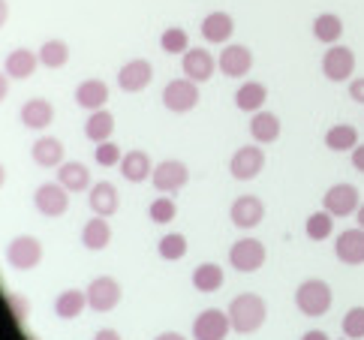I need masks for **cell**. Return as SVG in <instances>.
I'll list each match as a JSON object with an SVG mask.
<instances>
[{
    "label": "cell",
    "instance_id": "1",
    "mask_svg": "<svg viewBox=\"0 0 364 340\" xmlns=\"http://www.w3.org/2000/svg\"><path fill=\"white\" fill-rule=\"evenodd\" d=\"M229 322H232V331L238 334H253L265 325L268 319V304L262 295L256 292H241L229 302Z\"/></svg>",
    "mask_w": 364,
    "mask_h": 340
},
{
    "label": "cell",
    "instance_id": "2",
    "mask_svg": "<svg viewBox=\"0 0 364 340\" xmlns=\"http://www.w3.org/2000/svg\"><path fill=\"white\" fill-rule=\"evenodd\" d=\"M331 302H334V292L322 277L301 280L295 289V307L304 317H325L331 310Z\"/></svg>",
    "mask_w": 364,
    "mask_h": 340
},
{
    "label": "cell",
    "instance_id": "3",
    "mask_svg": "<svg viewBox=\"0 0 364 340\" xmlns=\"http://www.w3.org/2000/svg\"><path fill=\"white\" fill-rule=\"evenodd\" d=\"M199 100H202L199 85L193 82V78H187V75L172 78V82L163 87V106H166L168 112H175V115L193 112V109L199 106Z\"/></svg>",
    "mask_w": 364,
    "mask_h": 340
},
{
    "label": "cell",
    "instance_id": "4",
    "mask_svg": "<svg viewBox=\"0 0 364 340\" xmlns=\"http://www.w3.org/2000/svg\"><path fill=\"white\" fill-rule=\"evenodd\" d=\"M353 73H355V51L349 46H328L322 55V75L328 82H353Z\"/></svg>",
    "mask_w": 364,
    "mask_h": 340
},
{
    "label": "cell",
    "instance_id": "5",
    "mask_svg": "<svg viewBox=\"0 0 364 340\" xmlns=\"http://www.w3.org/2000/svg\"><path fill=\"white\" fill-rule=\"evenodd\" d=\"M265 259H268V250H265V244L259 241V238H241L229 247V265L241 271V274H253L265 265Z\"/></svg>",
    "mask_w": 364,
    "mask_h": 340
},
{
    "label": "cell",
    "instance_id": "6",
    "mask_svg": "<svg viewBox=\"0 0 364 340\" xmlns=\"http://www.w3.org/2000/svg\"><path fill=\"white\" fill-rule=\"evenodd\" d=\"M187 181H190V169H187L184 160H163V163L154 166V175H151L154 190L166 193V196L184 190Z\"/></svg>",
    "mask_w": 364,
    "mask_h": 340
},
{
    "label": "cell",
    "instance_id": "7",
    "mask_svg": "<svg viewBox=\"0 0 364 340\" xmlns=\"http://www.w3.org/2000/svg\"><path fill=\"white\" fill-rule=\"evenodd\" d=\"M265 169V151L259 145H241L229 156V175L235 181H253Z\"/></svg>",
    "mask_w": 364,
    "mask_h": 340
},
{
    "label": "cell",
    "instance_id": "8",
    "mask_svg": "<svg viewBox=\"0 0 364 340\" xmlns=\"http://www.w3.org/2000/svg\"><path fill=\"white\" fill-rule=\"evenodd\" d=\"M6 262L16 271H33L43 262V244L33 235H18L6 247Z\"/></svg>",
    "mask_w": 364,
    "mask_h": 340
},
{
    "label": "cell",
    "instance_id": "9",
    "mask_svg": "<svg viewBox=\"0 0 364 340\" xmlns=\"http://www.w3.org/2000/svg\"><path fill=\"white\" fill-rule=\"evenodd\" d=\"M124 298V289L121 283L109 277V274H102V277H94L87 283V307H94L97 313H109L121 304Z\"/></svg>",
    "mask_w": 364,
    "mask_h": 340
},
{
    "label": "cell",
    "instance_id": "10",
    "mask_svg": "<svg viewBox=\"0 0 364 340\" xmlns=\"http://www.w3.org/2000/svg\"><path fill=\"white\" fill-rule=\"evenodd\" d=\"M358 187H353V184H334V187H328L325 190V196H322V208L328 211L334 220L337 217H353L355 211H358Z\"/></svg>",
    "mask_w": 364,
    "mask_h": 340
},
{
    "label": "cell",
    "instance_id": "11",
    "mask_svg": "<svg viewBox=\"0 0 364 340\" xmlns=\"http://www.w3.org/2000/svg\"><path fill=\"white\" fill-rule=\"evenodd\" d=\"M33 205L43 217H63L70 208V190L55 181V184H40L33 193Z\"/></svg>",
    "mask_w": 364,
    "mask_h": 340
},
{
    "label": "cell",
    "instance_id": "12",
    "mask_svg": "<svg viewBox=\"0 0 364 340\" xmlns=\"http://www.w3.org/2000/svg\"><path fill=\"white\" fill-rule=\"evenodd\" d=\"M232 331L229 313L208 307L193 319V340H226Z\"/></svg>",
    "mask_w": 364,
    "mask_h": 340
},
{
    "label": "cell",
    "instance_id": "13",
    "mask_svg": "<svg viewBox=\"0 0 364 340\" xmlns=\"http://www.w3.org/2000/svg\"><path fill=\"white\" fill-rule=\"evenodd\" d=\"M217 70L226 78H244L253 70V51L241 43H226L217 58Z\"/></svg>",
    "mask_w": 364,
    "mask_h": 340
},
{
    "label": "cell",
    "instance_id": "14",
    "mask_svg": "<svg viewBox=\"0 0 364 340\" xmlns=\"http://www.w3.org/2000/svg\"><path fill=\"white\" fill-rule=\"evenodd\" d=\"M151 82H154V67H151V60H145V58L127 60L124 67L118 70V87L124 90V94H141Z\"/></svg>",
    "mask_w": 364,
    "mask_h": 340
},
{
    "label": "cell",
    "instance_id": "15",
    "mask_svg": "<svg viewBox=\"0 0 364 340\" xmlns=\"http://www.w3.org/2000/svg\"><path fill=\"white\" fill-rule=\"evenodd\" d=\"M229 220L238 229H256L265 220V202L259 199V196H253V193L238 196V199L232 202V208H229Z\"/></svg>",
    "mask_w": 364,
    "mask_h": 340
},
{
    "label": "cell",
    "instance_id": "16",
    "mask_svg": "<svg viewBox=\"0 0 364 340\" xmlns=\"http://www.w3.org/2000/svg\"><path fill=\"white\" fill-rule=\"evenodd\" d=\"M214 55L208 48H187L184 55H181V73H184L187 78H193L196 85H202V82H208V78L214 75Z\"/></svg>",
    "mask_w": 364,
    "mask_h": 340
},
{
    "label": "cell",
    "instance_id": "17",
    "mask_svg": "<svg viewBox=\"0 0 364 340\" xmlns=\"http://www.w3.org/2000/svg\"><path fill=\"white\" fill-rule=\"evenodd\" d=\"M334 256L343 265H364V229H343L334 241Z\"/></svg>",
    "mask_w": 364,
    "mask_h": 340
},
{
    "label": "cell",
    "instance_id": "18",
    "mask_svg": "<svg viewBox=\"0 0 364 340\" xmlns=\"http://www.w3.org/2000/svg\"><path fill=\"white\" fill-rule=\"evenodd\" d=\"M232 33H235V18L223 9H214L202 18V39L211 46H226Z\"/></svg>",
    "mask_w": 364,
    "mask_h": 340
},
{
    "label": "cell",
    "instance_id": "19",
    "mask_svg": "<svg viewBox=\"0 0 364 340\" xmlns=\"http://www.w3.org/2000/svg\"><path fill=\"white\" fill-rule=\"evenodd\" d=\"M87 205H90V211H94L97 217L118 214V208H121L118 187L109 184V181H97V184L87 190Z\"/></svg>",
    "mask_w": 364,
    "mask_h": 340
},
{
    "label": "cell",
    "instance_id": "20",
    "mask_svg": "<svg viewBox=\"0 0 364 340\" xmlns=\"http://www.w3.org/2000/svg\"><path fill=\"white\" fill-rule=\"evenodd\" d=\"M40 67V55L31 48H12L6 60H4V73L9 78H16V82H24V78H31Z\"/></svg>",
    "mask_w": 364,
    "mask_h": 340
},
{
    "label": "cell",
    "instance_id": "21",
    "mask_svg": "<svg viewBox=\"0 0 364 340\" xmlns=\"http://www.w3.org/2000/svg\"><path fill=\"white\" fill-rule=\"evenodd\" d=\"M118 169H121L124 181H129V184H141V181H148L154 175V163H151L148 151H127L121 156Z\"/></svg>",
    "mask_w": 364,
    "mask_h": 340
},
{
    "label": "cell",
    "instance_id": "22",
    "mask_svg": "<svg viewBox=\"0 0 364 340\" xmlns=\"http://www.w3.org/2000/svg\"><path fill=\"white\" fill-rule=\"evenodd\" d=\"M75 102H79L85 112L106 109V102H109V85L102 82V78H85V82L75 87Z\"/></svg>",
    "mask_w": 364,
    "mask_h": 340
},
{
    "label": "cell",
    "instance_id": "23",
    "mask_svg": "<svg viewBox=\"0 0 364 340\" xmlns=\"http://www.w3.org/2000/svg\"><path fill=\"white\" fill-rule=\"evenodd\" d=\"M18 117H21V124L28 129H46V127H51V121H55V106H51L48 100H43V97H33V100H28L21 106Z\"/></svg>",
    "mask_w": 364,
    "mask_h": 340
},
{
    "label": "cell",
    "instance_id": "24",
    "mask_svg": "<svg viewBox=\"0 0 364 340\" xmlns=\"http://www.w3.org/2000/svg\"><path fill=\"white\" fill-rule=\"evenodd\" d=\"M250 136H253L256 145H271V142H277L280 139V117L274 112H265V109L253 112V117H250Z\"/></svg>",
    "mask_w": 364,
    "mask_h": 340
},
{
    "label": "cell",
    "instance_id": "25",
    "mask_svg": "<svg viewBox=\"0 0 364 340\" xmlns=\"http://www.w3.org/2000/svg\"><path fill=\"white\" fill-rule=\"evenodd\" d=\"M31 156L40 169H58L63 163V142L55 139V136H40L33 142Z\"/></svg>",
    "mask_w": 364,
    "mask_h": 340
},
{
    "label": "cell",
    "instance_id": "26",
    "mask_svg": "<svg viewBox=\"0 0 364 340\" xmlns=\"http://www.w3.org/2000/svg\"><path fill=\"white\" fill-rule=\"evenodd\" d=\"M58 181L70 193H85V190H90V169L79 160H63L58 166Z\"/></svg>",
    "mask_w": 364,
    "mask_h": 340
},
{
    "label": "cell",
    "instance_id": "27",
    "mask_svg": "<svg viewBox=\"0 0 364 340\" xmlns=\"http://www.w3.org/2000/svg\"><path fill=\"white\" fill-rule=\"evenodd\" d=\"M310 31H314L316 43L322 46H337L343 36V18L334 16V12H319V16L314 18V24H310Z\"/></svg>",
    "mask_w": 364,
    "mask_h": 340
},
{
    "label": "cell",
    "instance_id": "28",
    "mask_svg": "<svg viewBox=\"0 0 364 340\" xmlns=\"http://www.w3.org/2000/svg\"><path fill=\"white\" fill-rule=\"evenodd\" d=\"M358 145H361L358 129L353 124H334V127H328V133H325V148L334 154H346V151L353 154Z\"/></svg>",
    "mask_w": 364,
    "mask_h": 340
},
{
    "label": "cell",
    "instance_id": "29",
    "mask_svg": "<svg viewBox=\"0 0 364 340\" xmlns=\"http://www.w3.org/2000/svg\"><path fill=\"white\" fill-rule=\"evenodd\" d=\"M109 241H112L109 220L106 217H90L85 223V229H82V244L87 247V250L100 253V250H106V247H109Z\"/></svg>",
    "mask_w": 364,
    "mask_h": 340
},
{
    "label": "cell",
    "instance_id": "30",
    "mask_svg": "<svg viewBox=\"0 0 364 340\" xmlns=\"http://www.w3.org/2000/svg\"><path fill=\"white\" fill-rule=\"evenodd\" d=\"M265 100H268V87L262 82H244L235 90V106H238V112H247V115L262 109Z\"/></svg>",
    "mask_w": 364,
    "mask_h": 340
},
{
    "label": "cell",
    "instance_id": "31",
    "mask_svg": "<svg viewBox=\"0 0 364 340\" xmlns=\"http://www.w3.org/2000/svg\"><path fill=\"white\" fill-rule=\"evenodd\" d=\"M114 133V115L106 112V109H97L87 115L85 121V136L94 142V145H100V142H109Z\"/></svg>",
    "mask_w": 364,
    "mask_h": 340
},
{
    "label": "cell",
    "instance_id": "32",
    "mask_svg": "<svg viewBox=\"0 0 364 340\" xmlns=\"http://www.w3.org/2000/svg\"><path fill=\"white\" fill-rule=\"evenodd\" d=\"M223 280H226L223 265H217V262H202V265L193 268V286H196L199 292H205V295L217 292L220 286H223Z\"/></svg>",
    "mask_w": 364,
    "mask_h": 340
},
{
    "label": "cell",
    "instance_id": "33",
    "mask_svg": "<svg viewBox=\"0 0 364 340\" xmlns=\"http://www.w3.org/2000/svg\"><path fill=\"white\" fill-rule=\"evenodd\" d=\"M85 307H87V292H82V289H63L55 298V313L60 319H79Z\"/></svg>",
    "mask_w": 364,
    "mask_h": 340
},
{
    "label": "cell",
    "instance_id": "34",
    "mask_svg": "<svg viewBox=\"0 0 364 340\" xmlns=\"http://www.w3.org/2000/svg\"><path fill=\"white\" fill-rule=\"evenodd\" d=\"M40 63L48 70H60L70 63V43H63V39H46V43L40 46Z\"/></svg>",
    "mask_w": 364,
    "mask_h": 340
},
{
    "label": "cell",
    "instance_id": "35",
    "mask_svg": "<svg viewBox=\"0 0 364 340\" xmlns=\"http://www.w3.org/2000/svg\"><path fill=\"white\" fill-rule=\"evenodd\" d=\"M304 232H307L310 241H328L331 232H334V217L325 211V208H322V211H314V214L307 217Z\"/></svg>",
    "mask_w": 364,
    "mask_h": 340
},
{
    "label": "cell",
    "instance_id": "36",
    "mask_svg": "<svg viewBox=\"0 0 364 340\" xmlns=\"http://www.w3.org/2000/svg\"><path fill=\"white\" fill-rule=\"evenodd\" d=\"M187 238L181 232H166L160 244H157V253L166 259V262H178V259H184L187 256Z\"/></svg>",
    "mask_w": 364,
    "mask_h": 340
},
{
    "label": "cell",
    "instance_id": "37",
    "mask_svg": "<svg viewBox=\"0 0 364 340\" xmlns=\"http://www.w3.org/2000/svg\"><path fill=\"white\" fill-rule=\"evenodd\" d=\"M148 217L154 220L157 226H166V223H172V220L178 217V205H175V199L172 196H157L151 205H148Z\"/></svg>",
    "mask_w": 364,
    "mask_h": 340
},
{
    "label": "cell",
    "instance_id": "38",
    "mask_svg": "<svg viewBox=\"0 0 364 340\" xmlns=\"http://www.w3.org/2000/svg\"><path fill=\"white\" fill-rule=\"evenodd\" d=\"M160 48L166 51V55H184V51L190 48V36L184 28H166L163 36H160Z\"/></svg>",
    "mask_w": 364,
    "mask_h": 340
},
{
    "label": "cell",
    "instance_id": "39",
    "mask_svg": "<svg viewBox=\"0 0 364 340\" xmlns=\"http://www.w3.org/2000/svg\"><path fill=\"white\" fill-rule=\"evenodd\" d=\"M121 156H124L121 145H118V142H112V139H109V142H100V145L94 148V160H97V166H102V169L118 166Z\"/></svg>",
    "mask_w": 364,
    "mask_h": 340
},
{
    "label": "cell",
    "instance_id": "40",
    "mask_svg": "<svg viewBox=\"0 0 364 340\" xmlns=\"http://www.w3.org/2000/svg\"><path fill=\"white\" fill-rule=\"evenodd\" d=\"M341 329L349 340H361L364 337V307H349L343 322H341Z\"/></svg>",
    "mask_w": 364,
    "mask_h": 340
},
{
    "label": "cell",
    "instance_id": "41",
    "mask_svg": "<svg viewBox=\"0 0 364 340\" xmlns=\"http://www.w3.org/2000/svg\"><path fill=\"white\" fill-rule=\"evenodd\" d=\"M6 307H9L12 319H16L18 325H21V322H28V317H31V298H28V295L9 292V295H6Z\"/></svg>",
    "mask_w": 364,
    "mask_h": 340
},
{
    "label": "cell",
    "instance_id": "42",
    "mask_svg": "<svg viewBox=\"0 0 364 340\" xmlns=\"http://www.w3.org/2000/svg\"><path fill=\"white\" fill-rule=\"evenodd\" d=\"M349 97H353L358 106H364V75H358V78L349 82Z\"/></svg>",
    "mask_w": 364,
    "mask_h": 340
},
{
    "label": "cell",
    "instance_id": "43",
    "mask_svg": "<svg viewBox=\"0 0 364 340\" xmlns=\"http://www.w3.org/2000/svg\"><path fill=\"white\" fill-rule=\"evenodd\" d=\"M349 156H353V169H355V172H361L364 175V145H358L353 154H349Z\"/></svg>",
    "mask_w": 364,
    "mask_h": 340
},
{
    "label": "cell",
    "instance_id": "44",
    "mask_svg": "<svg viewBox=\"0 0 364 340\" xmlns=\"http://www.w3.org/2000/svg\"><path fill=\"white\" fill-rule=\"evenodd\" d=\"M94 340H124V337H121L118 329H100V331L94 334Z\"/></svg>",
    "mask_w": 364,
    "mask_h": 340
},
{
    "label": "cell",
    "instance_id": "45",
    "mask_svg": "<svg viewBox=\"0 0 364 340\" xmlns=\"http://www.w3.org/2000/svg\"><path fill=\"white\" fill-rule=\"evenodd\" d=\"M6 97H9V75L0 73V102H4Z\"/></svg>",
    "mask_w": 364,
    "mask_h": 340
},
{
    "label": "cell",
    "instance_id": "46",
    "mask_svg": "<svg viewBox=\"0 0 364 340\" xmlns=\"http://www.w3.org/2000/svg\"><path fill=\"white\" fill-rule=\"evenodd\" d=\"M301 340H331L325 331H319V329H314V331H307V334H301Z\"/></svg>",
    "mask_w": 364,
    "mask_h": 340
},
{
    "label": "cell",
    "instance_id": "47",
    "mask_svg": "<svg viewBox=\"0 0 364 340\" xmlns=\"http://www.w3.org/2000/svg\"><path fill=\"white\" fill-rule=\"evenodd\" d=\"M6 21H9V4L6 0H0V28H4Z\"/></svg>",
    "mask_w": 364,
    "mask_h": 340
},
{
    "label": "cell",
    "instance_id": "48",
    "mask_svg": "<svg viewBox=\"0 0 364 340\" xmlns=\"http://www.w3.org/2000/svg\"><path fill=\"white\" fill-rule=\"evenodd\" d=\"M154 340H187L184 334H178V331H163V334H157Z\"/></svg>",
    "mask_w": 364,
    "mask_h": 340
},
{
    "label": "cell",
    "instance_id": "49",
    "mask_svg": "<svg viewBox=\"0 0 364 340\" xmlns=\"http://www.w3.org/2000/svg\"><path fill=\"white\" fill-rule=\"evenodd\" d=\"M355 214H358V226H361V229H364V202H361V205H358V211H355Z\"/></svg>",
    "mask_w": 364,
    "mask_h": 340
},
{
    "label": "cell",
    "instance_id": "50",
    "mask_svg": "<svg viewBox=\"0 0 364 340\" xmlns=\"http://www.w3.org/2000/svg\"><path fill=\"white\" fill-rule=\"evenodd\" d=\"M4 184H6V166L0 163V187H4Z\"/></svg>",
    "mask_w": 364,
    "mask_h": 340
}]
</instances>
